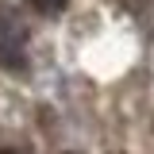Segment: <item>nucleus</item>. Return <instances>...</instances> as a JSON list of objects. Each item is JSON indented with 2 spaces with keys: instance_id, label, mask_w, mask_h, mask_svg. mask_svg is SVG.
I'll return each instance as SVG.
<instances>
[{
  "instance_id": "f03ea898",
  "label": "nucleus",
  "mask_w": 154,
  "mask_h": 154,
  "mask_svg": "<svg viewBox=\"0 0 154 154\" xmlns=\"http://www.w3.org/2000/svg\"><path fill=\"white\" fill-rule=\"evenodd\" d=\"M31 4H35L38 12H66V4H69V0H31Z\"/></svg>"
},
{
  "instance_id": "f257e3e1",
  "label": "nucleus",
  "mask_w": 154,
  "mask_h": 154,
  "mask_svg": "<svg viewBox=\"0 0 154 154\" xmlns=\"http://www.w3.org/2000/svg\"><path fill=\"white\" fill-rule=\"evenodd\" d=\"M0 62L8 69H23V27L0 4Z\"/></svg>"
},
{
  "instance_id": "7ed1b4c3",
  "label": "nucleus",
  "mask_w": 154,
  "mask_h": 154,
  "mask_svg": "<svg viewBox=\"0 0 154 154\" xmlns=\"http://www.w3.org/2000/svg\"><path fill=\"white\" fill-rule=\"evenodd\" d=\"M0 154H16V150H0Z\"/></svg>"
}]
</instances>
